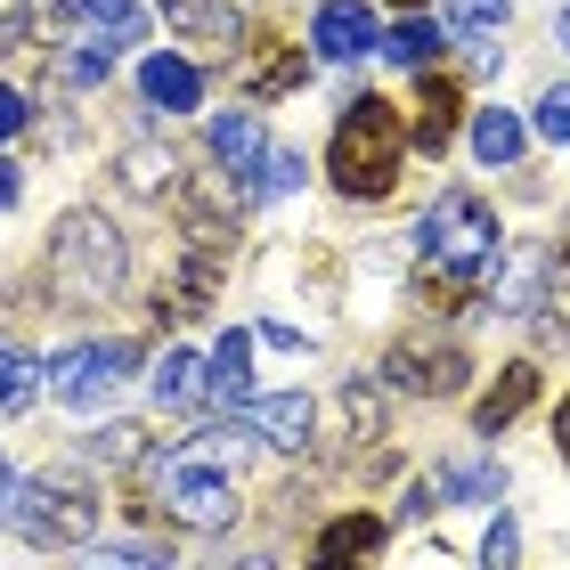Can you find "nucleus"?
Segmentation results:
<instances>
[{"label": "nucleus", "mask_w": 570, "mask_h": 570, "mask_svg": "<svg viewBox=\"0 0 570 570\" xmlns=\"http://www.w3.org/2000/svg\"><path fill=\"white\" fill-rule=\"evenodd\" d=\"M538 131H547L554 147H570V82H554L547 98H538Z\"/></svg>", "instance_id": "nucleus-27"}, {"label": "nucleus", "mask_w": 570, "mask_h": 570, "mask_svg": "<svg viewBox=\"0 0 570 570\" xmlns=\"http://www.w3.org/2000/svg\"><path fill=\"white\" fill-rule=\"evenodd\" d=\"M24 33H33V24H24V17H0V49H17Z\"/></svg>", "instance_id": "nucleus-32"}, {"label": "nucleus", "mask_w": 570, "mask_h": 570, "mask_svg": "<svg viewBox=\"0 0 570 570\" xmlns=\"http://www.w3.org/2000/svg\"><path fill=\"white\" fill-rule=\"evenodd\" d=\"M204 392H213L220 407H245L253 400V334H220V351H213V375H204Z\"/></svg>", "instance_id": "nucleus-15"}, {"label": "nucleus", "mask_w": 570, "mask_h": 570, "mask_svg": "<svg viewBox=\"0 0 570 570\" xmlns=\"http://www.w3.org/2000/svg\"><path fill=\"white\" fill-rule=\"evenodd\" d=\"M400 155H407V122H400V107H383V98H351V115L334 122L326 171H334V188H343L351 204H375V196L400 188Z\"/></svg>", "instance_id": "nucleus-3"}, {"label": "nucleus", "mask_w": 570, "mask_h": 570, "mask_svg": "<svg viewBox=\"0 0 570 570\" xmlns=\"http://www.w3.org/2000/svg\"><path fill=\"white\" fill-rule=\"evenodd\" d=\"M204 570H269L262 554H228V562H204Z\"/></svg>", "instance_id": "nucleus-33"}, {"label": "nucleus", "mask_w": 570, "mask_h": 570, "mask_svg": "<svg viewBox=\"0 0 570 570\" xmlns=\"http://www.w3.org/2000/svg\"><path fill=\"white\" fill-rule=\"evenodd\" d=\"M456 115H464V90L449 82V73H424V90H416V115H407V139H416L424 155H440L456 139Z\"/></svg>", "instance_id": "nucleus-10"}, {"label": "nucleus", "mask_w": 570, "mask_h": 570, "mask_svg": "<svg viewBox=\"0 0 570 570\" xmlns=\"http://www.w3.org/2000/svg\"><path fill=\"white\" fill-rule=\"evenodd\" d=\"M41 392V367H33V351H17V343H0V407L9 416H24Z\"/></svg>", "instance_id": "nucleus-22"}, {"label": "nucleus", "mask_w": 570, "mask_h": 570, "mask_svg": "<svg viewBox=\"0 0 570 570\" xmlns=\"http://www.w3.org/2000/svg\"><path fill=\"white\" fill-rule=\"evenodd\" d=\"M0 513H9L17 538H33V547H82L98 530V498L82 481H24V489H9Z\"/></svg>", "instance_id": "nucleus-5"}, {"label": "nucleus", "mask_w": 570, "mask_h": 570, "mask_svg": "<svg viewBox=\"0 0 570 570\" xmlns=\"http://www.w3.org/2000/svg\"><path fill=\"white\" fill-rule=\"evenodd\" d=\"M17 131H24V98L0 82V139H17Z\"/></svg>", "instance_id": "nucleus-30"}, {"label": "nucleus", "mask_w": 570, "mask_h": 570, "mask_svg": "<svg viewBox=\"0 0 570 570\" xmlns=\"http://www.w3.org/2000/svg\"><path fill=\"white\" fill-rule=\"evenodd\" d=\"M164 17L171 24H204V33H237V17L213 9V0H164Z\"/></svg>", "instance_id": "nucleus-25"}, {"label": "nucleus", "mask_w": 570, "mask_h": 570, "mask_svg": "<svg viewBox=\"0 0 570 570\" xmlns=\"http://www.w3.org/2000/svg\"><path fill=\"white\" fill-rule=\"evenodd\" d=\"M530 400H538V367H505V375H498V392L473 407V432H505Z\"/></svg>", "instance_id": "nucleus-16"}, {"label": "nucleus", "mask_w": 570, "mask_h": 570, "mask_svg": "<svg viewBox=\"0 0 570 570\" xmlns=\"http://www.w3.org/2000/svg\"><path fill=\"white\" fill-rule=\"evenodd\" d=\"M107 66H115V41H90L66 58V82H107Z\"/></svg>", "instance_id": "nucleus-29"}, {"label": "nucleus", "mask_w": 570, "mask_h": 570, "mask_svg": "<svg viewBox=\"0 0 570 570\" xmlns=\"http://www.w3.org/2000/svg\"><path fill=\"white\" fill-rule=\"evenodd\" d=\"M0 505H9V464H0Z\"/></svg>", "instance_id": "nucleus-35"}, {"label": "nucleus", "mask_w": 570, "mask_h": 570, "mask_svg": "<svg viewBox=\"0 0 570 570\" xmlns=\"http://www.w3.org/2000/svg\"><path fill=\"white\" fill-rule=\"evenodd\" d=\"M82 570H171V562L155 554V547H98Z\"/></svg>", "instance_id": "nucleus-26"}, {"label": "nucleus", "mask_w": 570, "mask_h": 570, "mask_svg": "<svg viewBox=\"0 0 570 570\" xmlns=\"http://www.w3.org/2000/svg\"><path fill=\"white\" fill-rule=\"evenodd\" d=\"M538 294H547V262H522V269L498 285V302H505V309H538Z\"/></svg>", "instance_id": "nucleus-24"}, {"label": "nucleus", "mask_w": 570, "mask_h": 570, "mask_svg": "<svg viewBox=\"0 0 570 570\" xmlns=\"http://www.w3.org/2000/svg\"><path fill=\"white\" fill-rule=\"evenodd\" d=\"M155 400H164V407H196L204 400V358L196 351H171L164 367H155Z\"/></svg>", "instance_id": "nucleus-21"}, {"label": "nucleus", "mask_w": 570, "mask_h": 570, "mask_svg": "<svg viewBox=\"0 0 570 570\" xmlns=\"http://www.w3.org/2000/svg\"><path fill=\"white\" fill-rule=\"evenodd\" d=\"M498 24H505V0H449V24H440V33H449V41H473L481 58H498V49H489Z\"/></svg>", "instance_id": "nucleus-19"}, {"label": "nucleus", "mask_w": 570, "mask_h": 570, "mask_svg": "<svg viewBox=\"0 0 570 570\" xmlns=\"http://www.w3.org/2000/svg\"><path fill=\"white\" fill-rule=\"evenodd\" d=\"M489 498H505L498 464H432L416 481V498H407V513H424V505H489Z\"/></svg>", "instance_id": "nucleus-8"}, {"label": "nucleus", "mask_w": 570, "mask_h": 570, "mask_svg": "<svg viewBox=\"0 0 570 570\" xmlns=\"http://www.w3.org/2000/svg\"><path fill=\"white\" fill-rule=\"evenodd\" d=\"M139 98H147L155 115H188L196 98H204V73H196L188 58H171V49H164V58L139 66Z\"/></svg>", "instance_id": "nucleus-14"}, {"label": "nucleus", "mask_w": 570, "mask_h": 570, "mask_svg": "<svg viewBox=\"0 0 570 570\" xmlns=\"http://www.w3.org/2000/svg\"><path fill=\"white\" fill-rule=\"evenodd\" d=\"M115 277H122V245H115V228L98 220V213H66V220H58V237H49V285H58L66 302H98Z\"/></svg>", "instance_id": "nucleus-4"}, {"label": "nucleus", "mask_w": 570, "mask_h": 570, "mask_svg": "<svg viewBox=\"0 0 570 570\" xmlns=\"http://www.w3.org/2000/svg\"><path fill=\"white\" fill-rule=\"evenodd\" d=\"M375 554H383L375 513H343V522L318 530V570H375Z\"/></svg>", "instance_id": "nucleus-12"}, {"label": "nucleus", "mask_w": 570, "mask_h": 570, "mask_svg": "<svg viewBox=\"0 0 570 570\" xmlns=\"http://www.w3.org/2000/svg\"><path fill=\"white\" fill-rule=\"evenodd\" d=\"M416 253H424V277H416V294L432 302V309H464L481 294L489 277L505 269V237H498V213H489L481 196H464V188H449L424 213V228H416Z\"/></svg>", "instance_id": "nucleus-1"}, {"label": "nucleus", "mask_w": 570, "mask_h": 570, "mask_svg": "<svg viewBox=\"0 0 570 570\" xmlns=\"http://www.w3.org/2000/svg\"><path fill=\"white\" fill-rule=\"evenodd\" d=\"M9 204H17V164L0 155V213H9Z\"/></svg>", "instance_id": "nucleus-31"}, {"label": "nucleus", "mask_w": 570, "mask_h": 570, "mask_svg": "<svg viewBox=\"0 0 570 570\" xmlns=\"http://www.w3.org/2000/svg\"><path fill=\"white\" fill-rule=\"evenodd\" d=\"M262 155H269V139H262V115H253V107H237V115L213 122V164H228L237 204H253V179L245 171H262Z\"/></svg>", "instance_id": "nucleus-9"}, {"label": "nucleus", "mask_w": 570, "mask_h": 570, "mask_svg": "<svg viewBox=\"0 0 570 570\" xmlns=\"http://www.w3.org/2000/svg\"><path fill=\"white\" fill-rule=\"evenodd\" d=\"M302 188V155L294 147H269L262 155V179H253V196H294Z\"/></svg>", "instance_id": "nucleus-23"}, {"label": "nucleus", "mask_w": 570, "mask_h": 570, "mask_svg": "<svg viewBox=\"0 0 570 570\" xmlns=\"http://www.w3.org/2000/svg\"><path fill=\"white\" fill-rule=\"evenodd\" d=\"M309 41H318V58H367V49H375L367 0H326L318 24H309Z\"/></svg>", "instance_id": "nucleus-13"}, {"label": "nucleus", "mask_w": 570, "mask_h": 570, "mask_svg": "<svg viewBox=\"0 0 570 570\" xmlns=\"http://www.w3.org/2000/svg\"><path fill=\"white\" fill-rule=\"evenodd\" d=\"M522 139H530V131H522V122H513L505 107H481V115H473V155H481L489 171L513 164V155H522Z\"/></svg>", "instance_id": "nucleus-18"}, {"label": "nucleus", "mask_w": 570, "mask_h": 570, "mask_svg": "<svg viewBox=\"0 0 570 570\" xmlns=\"http://www.w3.org/2000/svg\"><path fill=\"white\" fill-rule=\"evenodd\" d=\"M554 449H562V464H570V400H562V416H554Z\"/></svg>", "instance_id": "nucleus-34"}, {"label": "nucleus", "mask_w": 570, "mask_h": 570, "mask_svg": "<svg viewBox=\"0 0 570 570\" xmlns=\"http://www.w3.org/2000/svg\"><path fill=\"white\" fill-rule=\"evenodd\" d=\"M383 375L416 400H449V392H464V351L456 343H392L383 351Z\"/></svg>", "instance_id": "nucleus-7"}, {"label": "nucleus", "mask_w": 570, "mask_h": 570, "mask_svg": "<svg viewBox=\"0 0 570 570\" xmlns=\"http://www.w3.org/2000/svg\"><path fill=\"white\" fill-rule=\"evenodd\" d=\"M131 343H73L49 358V392H58L66 407H82V416H98L115 392H122V375H131Z\"/></svg>", "instance_id": "nucleus-6"}, {"label": "nucleus", "mask_w": 570, "mask_h": 570, "mask_svg": "<svg viewBox=\"0 0 570 570\" xmlns=\"http://www.w3.org/2000/svg\"><path fill=\"white\" fill-rule=\"evenodd\" d=\"M400 9H424V0H400Z\"/></svg>", "instance_id": "nucleus-37"}, {"label": "nucleus", "mask_w": 570, "mask_h": 570, "mask_svg": "<svg viewBox=\"0 0 570 570\" xmlns=\"http://www.w3.org/2000/svg\"><path fill=\"white\" fill-rule=\"evenodd\" d=\"M513 554H522V538H513V522L498 513V522H489V538H481V570H513Z\"/></svg>", "instance_id": "nucleus-28"}, {"label": "nucleus", "mask_w": 570, "mask_h": 570, "mask_svg": "<svg viewBox=\"0 0 570 570\" xmlns=\"http://www.w3.org/2000/svg\"><path fill=\"white\" fill-rule=\"evenodd\" d=\"M440 41H449V33H440L432 17H400L392 33H375V49H383L392 66H432V58H440Z\"/></svg>", "instance_id": "nucleus-17"}, {"label": "nucleus", "mask_w": 570, "mask_h": 570, "mask_svg": "<svg viewBox=\"0 0 570 570\" xmlns=\"http://www.w3.org/2000/svg\"><path fill=\"white\" fill-rule=\"evenodd\" d=\"M66 17H73V24H90V33H107L115 49H122V41H139V0H66Z\"/></svg>", "instance_id": "nucleus-20"}, {"label": "nucleus", "mask_w": 570, "mask_h": 570, "mask_svg": "<svg viewBox=\"0 0 570 570\" xmlns=\"http://www.w3.org/2000/svg\"><path fill=\"white\" fill-rule=\"evenodd\" d=\"M562 41H570V9H562Z\"/></svg>", "instance_id": "nucleus-36"}, {"label": "nucleus", "mask_w": 570, "mask_h": 570, "mask_svg": "<svg viewBox=\"0 0 570 570\" xmlns=\"http://www.w3.org/2000/svg\"><path fill=\"white\" fill-rule=\"evenodd\" d=\"M237 473H245V432H196L164 464V513L179 530H228L237 522Z\"/></svg>", "instance_id": "nucleus-2"}, {"label": "nucleus", "mask_w": 570, "mask_h": 570, "mask_svg": "<svg viewBox=\"0 0 570 570\" xmlns=\"http://www.w3.org/2000/svg\"><path fill=\"white\" fill-rule=\"evenodd\" d=\"M309 424H318V407L302 392H269V400H245V432H262L269 449H309Z\"/></svg>", "instance_id": "nucleus-11"}]
</instances>
